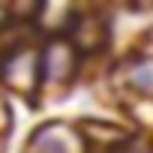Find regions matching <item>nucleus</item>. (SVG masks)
Segmentation results:
<instances>
[{
  "instance_id": "f257e3e1",
  "label": "nucleus",
  "mask_w": 153,
  "mask_h": 153,
  "mask_svg": "<svg viewBox=\"0 0 153 153\" xmlns=\"http://www.w3.org/2000/svg\"><path fill=\"white\" fill-rule=\"evenodd\" d=\"M84 69L81 51L69 36H48L39 42V99L42 105L60 102L72 93Z\"/></svg>"
},
{
  "instance_id": "f03ea898",
  "label": "nucleus",
  "mask_w": 153,
  "mask_h": 153,
  "mask_svg": "<svg viewBox=\"0 0 153 153\" xmlns=\"http://www.w3.org/2000/svg\"><path fill=\"white\" fill-rule=\"evenodd\" d=\"M39 36L18 42L3 60H0V90L36 102L39 99Z\"/></svg>"
},
{
  "instance_id": "7ed1b4c3",
  "label": "nucleus",
  "mask_w": 153,
  "mask_h": 153,
  "mask_svg": "<svg viewBox=\"0 0 153 153\" xmlns=\"http://www.w3.org/2000/svg\"><path fill=\"white\" fill-rule=\"evenodd\" d=\"M21 153H90V144L81 120L48 117L27 132Z\"/></svg>"
},
{
  "instance_id": "20e7f679",
  "label": "nucleus",
  "mask_w": 153,
  "mask_h": 153,
  "mask_svg": "<svg viewBox=\"0 0 153 153\" xmlns=\"http://www.w3.org/2000/svg\"><path fill=\"white\" fill-rule=\"evenodd\" d=\"M111 87L132 102H153V51L132 48L120 54L111 66Z\"/></svg>"
},
{
  "instance_id": "39448f33",
  "label": "nucleus",
  "mask_w": 153,
  "mask_h": 153,
  "mask_svg": "<svg viewBox=\"0 0 153 153\" xmlns=\"http://www.w3.org/2000/svg\"><path fill=\"white\" fill-rule=\"evenodd\" d=\"M72 39V45L81 51L84 60L90 57H99L105 54L111 45H114V24H111V15L102 12V9H90V6H78L72 18V27L66 33Z\"/></svg>"
},
{
  "instance_id": "423d86ee",
  "label": "nucleus",
  "mask_w": 153,
  "mask_h": 153,
  "mask_svg": "<svg viewBox=\"0 0 153 153\" xmlns=\"http://www.w3.org/2000/svg\"><path fill=\"white\" fill-rule=\"evenodd\" d=\"M105 153H153V132L141 129V132H129L120 144H114Z\"/></svg>"
},
{
  "instance_id": "0eeeda50",
  "label": "nucleus",
  "mask_w": 153,
  "mask_h": 153,
  "mask_svg": "<svg viewBox=\"0 0 153 153\" xmlns=\"http://www.w3.org/2000/svg\"><path fill=\"white\" fill-rule=\"evenodd\" d=\"M15 129V108H12V96L0 90V153H3L6 141L12 138Z\"/></svg>"
},
{
  "instance_id": "6e6552de",
  "label": "nucleus",
  "mask_w": 153,
  "mask_h": 153,
  "mask_svg": "<svg viewBox=\"0 0 153 153\" xmlns=\"http://www.w3.org/2000/svg\"><path fill=\"white\" fill-rule=\"evenodd\" d=\"M21 24L15 18V3H0V30H6V27H15Z\"/></svg>"
},
{
  "instance_id": "1a4fd4ad",
  "label": "nucleus",
  "mask_w": 153,
  "mask_h": 153,
  "mask_svg": "<svg viewBox=\"0 0 153 153\" xmlns=\"http://www.w3.org/2000/svg\"><path fill=\"white\" fill-rule=\"evenodd\" d=\"M144 48H150V51H153V27L144 33Z\"/></svg>"
}]
</instances>
